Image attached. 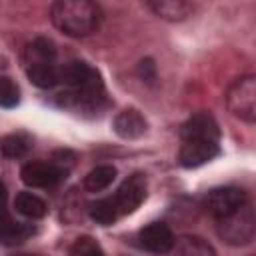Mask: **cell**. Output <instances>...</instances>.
<instances>
[{"mask_svg":"<svg viewBox=\"0 0 256 256\" xmlns=\"http://www.w3.org/2000/svg\"><path fill=\"white\" fill-rule=\"evenodd\" d=\"M146 192H148L146 176L140 174V172H134L132 176H128V178L120 184V188L116 190V194L110 196V198H112V202H114L118 214L124 216V214H132V212L144 202Z\"/></svg>","mask_w":256,"mask_h":256,"instance_id":"8992f818","label":"cell"},{"mask_svg":"<svg viewBox=\"0 0 256 256\" xmlns=\"http://www.w3.org/2000/svg\"><path fill=\"white\" fill-rule=\"evenodd\" d=\"M178 252L182 256H216L214 246L200 236H182L178 240Z\"/></svg>","mask_w":256,"mask_h":256,"instance_id":"ac0fdd59","label":"cell"},{"mask_svg":"<svg viewBox=\"0 0 256 256\" xmlns=\"http://www.w3.org/2000/svg\"><path fill=\"white\" fill-rule=\"evenodd\" d=\"M146 130H148V122L136 108H126L118 112L114 118V132L124 140H136L144 136Z\"/></svg>","mask_w":256,"mask_h":256,"instance_id":"8fae6325","label":"cell"},{"mask_svg":"<svg viewBox=\"0 0 256 256\" xmlns=\"http://www.w3.org/2000/svg\"><path fill=\"white\" fill-rule=\"evenodd\" d=\"M34 234V228L24 222H14V220H4L0 222V244L2 246H16L28 240Z\"/></svg>","mask_w":256,"mask_h":256,"instance_id":"5bb4252c","label":"cell"},{"mask_svg":"<svg viewBox=\"0 0 256 256\" xmlns=\"http://www.w3.org/2000/svg\"><path fill=\"white\" fill-rule=\"evenodd\" d=\"M20 176H22V182L26 186L50 188V186H56L58 182H62L66 178V170L62 166H58L56 162L34 160V162H28L22 166Z\"/></svg>","mask_w":256,"mask_h":256,"instance_id":"52a82bcc","label":"cell"},{"mask_svg":"<svg viewBox=\"0 0 256 256\" xmlns=\"http://www.w3.org/2000/svg\"><path fill=\"white\" fill-rule=\"evenodd\" d=\"M220 152L218 142H204V140H184L182 148L178 152V160L184 168H196L212 158H216Z\"/></svg>","mask_w":256,"mask_h":256,"instance_id":"9c48e42d","label":"cell"},{"mask_svg":"<svg viewBox=\"0 0 256 256\" xmlns=\"http://www.w3.org/2000/svg\"><path fill=\"white\" fill-rule=\"evenodd\" d=\"M182 142L184 140H204V142H218L220 138V128L214 120L212 114L208 112H198L190 116L182 128H180Z\"/></svg>","mask_w":256,"mask_h":256,"instance_id":"ba28073f","label":"cell"},{"mask_svg":"<svg viewBox=\"0 0 256 256\" xmlns=\"http://www.w3.org/2000/svg\"><path fill=\"white\" fill-rule=\"evenodd\" d=\"M88 212H90V218L94 222L102 224V226H110V224H114L120 218V214H118V210H116V206H114V202H112L110 196L92 202L90 208H88Z\"/></svg>","mask_w":256,"mask_h":256,"instance_id":"e0dca14e","label":"cell"},{"mask_svg":"<svg viewBox=\"0 0 256 256\" xmlns=\"http://www.w3.org/2000/svg\"><path fill=\"white\" fill-rule=\"evenodd\" d=\"M14 208L22 214V216H26V218H42V216H46V212H48V208H46V202L40 198V196H36V194H32V192H20L18 196H16V200H14Z\"/></svg>","mask_w":256,"mask_h":256,"instance_id":"2e32d148","label":"cell"},{"mask_svg":"<svg viewBox=\"0 0 256 256\" xmlns=\"http://www.w3.org/2000/svg\"><path fill=\"white\" fill-rule=\"evenodd\" d=\"M226 104L232 116L240 118L242 122L254 124L256 122V78L252 74H246L234 80L226 92Z\"/></svg>","mask_w":256,"mask_h":256,"instance_id":"7a4b0ae2","label":"cell"},{"mask_svg":"<svg viewBox=\"0 0 256 256\" xmlns=\"http://www.w3.org/2000/svg\"><path fill=\"white\" fill-rule=\"evenodd\" d=\"M50 18L68 36H88L100 26L102 10L90 0H58L50 8Z\"/></svg>","mask_w":256,"mask_h":256,"instance_id":"6da1fadb","label":"cell"},{"mask_svg":"<svg viewBox=\"0 0 256 256\" xmlns=\"http://www.w3.org/2000/svg\"><path fill=\"white\" fill-rule=\"evenodd\" d=\"M30 140L26 134H6L0 138V152L6 158H20L28 152Z\"/></svg>","mask_w":256,"mask_h":256,"instance_id":"d6986e66","label":"cell"},{"mask_svg":"<svg viewBox=\"0 0 256 256\" xmlns=\"http://www.w3.org/2000/svg\"><path fill=\"white\" fill-rule=\"evenodd\" d=\"M254 226H256V220H254V212L248 204H244L236 214L220 220V226H218V234L228 242V244H248L252 238H254Z\"/></svg>","mask_w":256,"mask_h":256,"instance_id":"277c9868","label":"cell"},{"mask_svg":"<svg viewBox=\"0 0 256 256\" xmlns=\"http://www.w3.org/2000/svg\"><path fill=\"white\" fill-rule=\"evenodd\" d=\"M6 198H8V192H6V186H4V182L0 180V214L4 212V206H6Z\"/></svg>","mask_w":256,"mask_h":256,"instance_id":"cb8c5ba5","label":"cell"},{"mask_svg":"<svg viewBox=\"0 0 256 256\" xmlns=\"http://www.w3.org/2000/svg\"><path fill=\"white\" fill-rule=\"evenodd\" d=\"M244 204H246V192L236 186L214 188L206 196V210L218 220L236 214Z\"/></svg>","mask_w":256,"mask_h":256,"instance_id":"5b68a950","label":"cell"},{"mask_svg":"<svg viewBox=\"0 0 256 256\" xmlns=\"http://www.w3.org/2000/svg\"><path fill=\"white\" fill-rule=\"evenodd\" d=\"M148 8L156 16L174 22V20H184L192 12L194 6L186 0H152V2H148Z\"/></svg>","mask_w":256,"mask_h":256,"instance_id":"7c38bea8","label":"cell"},{"mask_svg":"<svg viewBox=\"0 0 256 256\" xmlns=\"http://www.w3.org/2000/svg\"><path fill=\"white\" fill-rule=\"evenodd\" d=\"M20 102V90L8 76H0V106L14 108Z\"/></svg>","mask_w":256,"mask_h":256,"instance_id":"ffe728a7","label":"cell"},{"mask_svg":"<svg viewBox=\"0 0 256 256\" xmlns=\"http://www.w3.org/2000/svg\"><path fill=\"white\" fill-rule=\"evenodd\" d=\"M26 74H28V80H30L34 86L44 88V90L54 88V86L60 82V72H58V70L54 68V64H50V62H34V64L28 66Z\"/></svg>","mask_w":256,"mask_h":256,"instance_id":"4fadbf2b","label":"cell"},{"mask_svg":"<svg viewBox=\"0 0 256 256\" xmlns=\"http://www.w3.org/2000/svg\"><path fill=\"white\" fill-rule=\"evenodd\" d=\"M138 74H140L142 80H146V82H154V78H156V66H154V62H152L150 58L142 60L140 66H138Z\"/></svg>","mask_w":256,"mask_h":256,"instance_id":"603a6c76","label":"cell"},{"mask_svg":"<svg viewBox=\"0 0 256 256\" xmlns=\"http://www.w3.org/2000/svg\"><path fill=\"white\" fill-rule=\"evenodd\" d=\"M30 52L38 58L36 62H50V64H52V60H54V56H56L54 42L48 40V38H36V40L32 42V46H30Z\"/></svg>","mask_w":256,"mask_h":256,"instance_id":"44dd1931","label":"cell"},{"mask_svg":"<svg viewBox=\"0 0 256 256\" xmlns=\"http://www.w3.org/2000/svg\"><path fill=\"white\" fill-rule=\"evenodd\" d=\"M58 72H60V82L70 86L74 92L102 98V92H104L102 78H100L98 70L92 68L90 64H86L82 60H72V62L64 64V68Z\"/></svg>","mask_w":256,"mask_h":256,"instance_id":"3957f363","label":"cell"},{"mask_svg":"<svg viewBox=\"0 0 256 256\" xmlns=\"http://www.w3.org/2000/svg\"><path fill=\"white\" fill-rule=\"evenodd\" d=\"M116 178V168L110 164H102L92 168L86 176H84V188L88 192H102L106 190Z\"/></svg>","mask_w":256,"mask_h":256,"instance_id":"9a60e30c","label":"cell"},{"mask_svg":"<svg viewBox=\"0 0 256 256\" xmlns=\"http://www.w3.org/2000/svg\"><path fill=\"white\" fill-rule=\"evenodd\" d=\"M138 238H140V246L154 254H164L174 246L172 230L164 222H152V224L144 226L140 230Z\"/></svg>","mask_w":256,"mask_h":256,"instance_id":"30bf717a","label":"cell"},{"mask_svg":"<svg viewBox=\"0 0 256 256\" xmlns=\"http://www.w3.org/2000/svg\"><path fill=\"white\" fill-rule=\"evenodd\" d=\"M16 256H32V254H16Z\"/></svg>","mask_w":256,"mask_h":256,"instance_id":"d4e9b609","label":"cell"},{"mask_svg":"<svg viewBox=\"0 0 256 256\" xmlns=\"http://www.w3.org/2000/svg\"><path fill=\"white\" fill-rule=\"evenodd\" d=\"M70 252H72V256H104V252H102V248L98 246V242L92 240L90 236L78 238V240L72 244Z\"/></svg>","mask_w":256,"mask_h":256,"instance_id":"7402d4cb","label":"cell"}]
</instances>
